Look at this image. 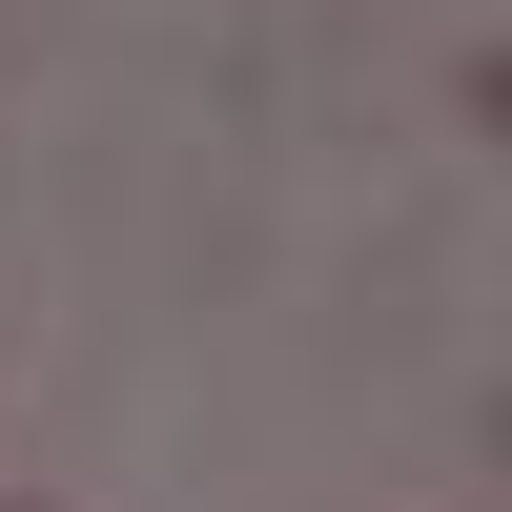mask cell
I'll return each instance as SVG.
<instances>
[{
  "mask_svg": "<svg viewBox=\"0 0 512 512\" xmlns=\"http://www.w3.org/2000/svg\"><path fill=\"white\" fill-rule=\"evenodd\" d=\"M472 123H492V144H512V41H492V62H472Z\"/></svg>",
  "mask_w": 512,
  "mask_h": 512,
  "instance_id": "obj_1",
  "label": "cell"
}]
</instances>
